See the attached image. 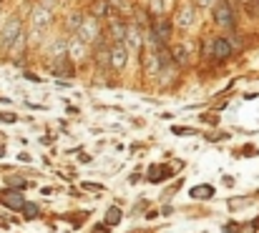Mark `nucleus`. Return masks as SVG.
Here are the masks:
<instances>
[{"mask_svg":"<svg viewBox=\"0 0 259 233\" xmlns=\"http://www.w3.org/2000/svg\"><path fill=\"white\" fill-rule=\"evenodd\" d=\"M3 155H5V148H3V146H0V158H3Z\"/></svg>","mask_w":259,"mask_h":233,"instance_id":"obj_25","label":"nucleus"},{"mask_svg":"<svg viewBox=\"0 0 259 233\" xmlns=\"http://www.w3.org/2000/svg\"><path fill=\"white\" fill-rule=\"evenodd\" d=\"M174 170H176V168H169V165H151L149 173H146V178H149L151 183H159V181H166L169 176H174Z\"/></svg>","mask_w":259,"mask_h":233,"instance_id":"obj_10","label":"nucleus"},{"mask_svg":"<svg viewBox=\"0 0 259 233\" xmlns=\"http://www.w3.org/2000/svg\"><path fill=\"white\" fill-rule=\"evenodd\" d=\"M206 55H209V61H217V63L227 61V58L232 55V40H227V38H214V40L209 43Z\"/></svg>","mask_w":259,"mask_h":233,"instance_id":"obj_3","label":"nucleus"},{"mask_svg":"<svg viewBox=\"0 0 259 233\" xmlns=\"http://www.w3.org/2000/svg\"><path fill=\"white\" fill-rule=\"evenodd\" d=\"M196 3H199V5H204V8H206V5H211V3H214V0H196Z\"/></svg>","mask_w":259,"mask_h":233,"instance_id":"obj_23","label":"nucleus"},{"mask_svg":"<svg viewBox=\"0 0 259 233\" xmlns=\"http://www.w3.org/2000/svg\"><path fill=\"white\" fill-rule=\"evenodd\" d=\"M176 23H179V28H184V30L194 28V23H196V10H194V5H186V8H181V13H179Z\"/></svg>","mask_w":259,"mask_h":233,"instance_id":"obj_8","label":"nucleus"},{"mask_svg":"<svg viewBox=\"0 0 259 233\" xmlns=\"http://www.w3.org/2000/svg\"><path fill=\"white\" fill-rule=\"evenodd\" d=\"M176 136H191V133H196V131H191V128H171Z\"/></svg>","mask_w":259,"mask_h":233,"instance_id":"obj_20","label":"nucleus"},{"mask_svg":"<svg viewBox=\"0 0 259 233\" xmlns=\"http://www.w3.org/2000/svg\"><path fill=\"white\" fill-rule=\"evenodd\" d=\"M254 3H257V5H259V0H254Z\"/></svg>","mask_w":259,"mask_h":233,"instance_id":"obj_26","label":"nucleus"},{"mask_svg":"<svg viewBox=\"0 0 259 233\" xmlns=\"http://www.w3.org/2000/svg\"><path fill=\"white\" fill-rule=\"evenodd\" d=\"M123 45H126V48H139V45H141V28H139L136 23H134V25H126Z\"/></svg>","mask_w":259,"mask_h":233,"instance_id":"obj_9","label":"nucleus"},{"mask_svg":"<svg viewBox=\"0 0 259 233\" xmlns=\"http://www.w3.org/2000/svg\"><path fill=\"white\" fill-rule=\"evenodd\" d=\"M224 233H239V223H229V226H227V231Z\"/></svg>","mask_w":259,"mask_h":233,"instance_id":"obj_22","label":"nucleus"},{"mask_svg":"<svg viewBox=\"0 0 259 233\" xmlns=\"http://www.w3.org/2000/svg\"><path fill=\"white\" fill-rule=\"evenodd\" d=\"M214 20L219 28H234V8L229 5V0H219L214 5Z\"/></svg>","mask_w":259,"mask_h":233,"instance_id":"obj_4","label":"nucleus"},{"mask_svg":"<svg viewBox=\"0 0 259 233\" xmlns=\"http://www.w3.org/2000/svg\"><path fill=\"white\" fill-rule=\"evenodd\" d=\"M252 228H254V231H257V228H259V216H257V218H254V221H252Z\"/></svg>","mask_w":259,"mask_h":233,"instance_id":"obj_24","label":"nucleus"},{"mask_svg":"<svg viewBox=\"0 0 259 233\" xmlns=\"http://www.w3.org/2000/svg\"><path fill=\"white\" fill-rule=\"evenodd\" d=\"M166 0H151V13H164Z\"/></svg>","mask_w":259,"mask_h":233,"instance_id":"obj_19","label":"nucleus"},{"mask_svg":"<svg viewBox=\"0 0 259 233\" xmlns=\"http://www.w3.org/2000/svg\"><path fill=\"white\" fill-rule=\"evenodd\" d=\"M81 20H83V15H81V13L71 15V23H68V25H71V30H73V33H78V28H81Z\"/></svg>","mask_w":259,"mask_h":233,"instance_id":"obj_18","label":"nucleus"},{"mask_svg":"<svg viewBox=\"0 0 259 233\" xmlns=\"http://www.w3.org/2000/svg\"><path fill=\"white\" fill-rule=\"evenodd\" d=\"M108 63H111L113 71H123L126 68V63H128V48L121 40L108 48Z\"/></svg>","mask_w":259,"mask_h":233,"instance_id":"obj_6","label":"nucleus"},{"mask_svg":"<svg viewBox=\"0 0 259 233\" xmlns=\"http://www.w3.org/2000/svg\"><path fill=\"white\" fill-rule=\"evenodd\" d=\"M51 71H53V76H73V68H71L63 58H58V61L53 63V68H51Z\"/></svg>","mask_w":259,"mask_h":233,"instance_id":"obj_12","label":"nucleus"},{"mask_svg":"<svg viewBox=\"0 0 259 233\" xmlns=\"http://www.w3.org/2000/svg\"><path fill=\"white\" fill-rule=\"evenodd\" d=\"M23 33V25H20V18H8L3 30H0V45L5 50H10V45L15 43V38Z\"/></svg>","mask_w":259,"mask_h":233,"instance_id":"obj_2","label":"nucleus"},{"mask_svg":"<svg viewBox=\"0 0 259 233\" xmlns=\"http://www.w3.org/2000/svg\"><path fill=\"white\" fill-rule=\"evenodd\" d=\"M8 186L15 188V191H23L28 183H25V178H20V176H8Z\"/></svg>","mask_w":259,"mask_h":233,"instance_id":"obj_16","label":"nucleus"},{"mask_svg":"<svg viewBox=\"0 0 259 233\" xmlns=\"http://www.w3.org/2000/svg\"><path fill=\"white\" fill-rule=\"evenodd\" d=\"M83 188H88V191H101L103 186L101 183H83Z\"/></svg>","mask_w":259,"mask_h":233,"instance_id":"obj_21","label":"nucleus"},{"mask_svg":"<svg viewBox=\"0 0 259 233\" xmlns=\"http://www.w3.org/2000/svg\"><path fill=\"white\" fill-rule=\"evenodd\" d=\"M20 211H23V216H25V218H35V216L40 213L35 203H23V208H20Z\"/></svg>","mask_w":259,"mask_h":233,"instance_id":"obj_17","label":"nucleus"},{"mask_svg":"<svg viewBox=\"0 0 259 233\" xmlns=\"http://www.w3.org/2000/svg\"><path fill=\"white\" fill-rule=\"evenodd\" d=\"M118 221H121V208L111 206V208H108V213H106V226H116Z\"/></svg>","mask_w":259,"mask_h":233,"instance_id":"obj_14","label":"nucleus"},{"mask_svg":"<svg viewBox=\"0 0 259 233\" xmlns=\"http://www.w3.org/2000/svg\"><path fill=\"white\" fill-rule=\"evenodd\" d=\"M78 38L83 43H96L101 38V28H98V18L96 15H86L81 20V28H78Z\"/></svg>","mask_w":259,"mask_h":233,"instance_id":"obj_5","label":"nucleus"},{"mask_svg":"<svg viewBox=\"0 0 259 233\" xmlns=\"http://www.w3.org/2000/svg\"><path fill=\"white\" fill-rule=\"evenodd\" d=\"M108 30H111V38H113V40H116V43H118V40H121V43H123V33H126V25H123V23H121V20H113V23H111V28H108Z\"/></svg>","mask_w":259,"mask_h":233,"instance_id":"obj_13","label":"nucleus"},{"mask_svg":"<svg viewBox=\"0 0 259 233\" xmlns=\"http://www.w3.org/2000/svg\"><path fill=\"white\" fill-rule=\"evenodd\" d=\"M0 201H3V206L5 208H10V211H20L23 208V203H25V198L20 196V191H5L3 196H0Z\"/></svg>","mask_w":259,"mask_h":233,"instance_id":"obj_7","label":"nucleus"},{"mask_svg":"<svg viewBox=\"0 0 259 233\" xmlns=\"http://www.w3.org/2000/svg\"><path fill=\"white\" fill-rule=\"evenodd\" d=\"M68 53H71L73 58H83V55H86V50H83V43H81V40H76V43L71 40V45H68Z\"/></svg>","mask_w":259,"mask_h":233,"instance_id":"obj_15","label":"nucleus"},{"mask_svg":"<svg viewBox=\"0 0 259 233\" xmlns=\"http://www.w3.org/2000/svg\"><path fill=\"white\" fill-rule=\"evenodd\" d=\"M189 193H191V198H196V201H206V198H211V196H214V186L201 183V186H194Z\"/></svg>","mask_w":259,"mask_h":233,"instance_id":"obj_11","label":"nucleus"},{"mask_svg":"<svg viewBox=\"0 0 259 233\" xmlns=\"http://www.w3.org/2000/svg\"><path fill=\"white\" fill-rule=\"evenodd\" d=\"M53 5H56V0H53V3H51V0H43V3H38V5L33 8L30 28H33L35 33H43V30L53 23Z\"/></svg>","mask_w":259,"mask_h":233,"instance_id":"obj_1","label":"nucleus"}]
</instances>
